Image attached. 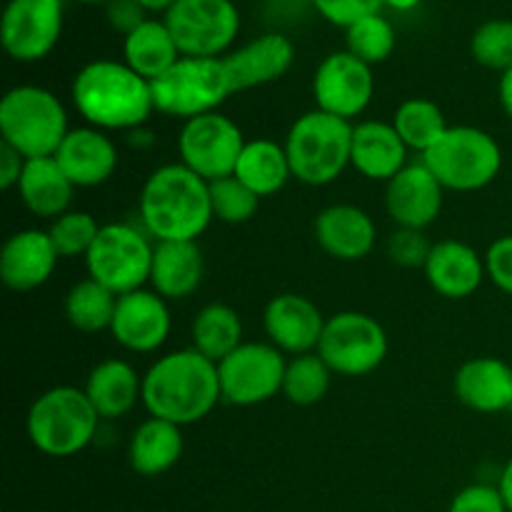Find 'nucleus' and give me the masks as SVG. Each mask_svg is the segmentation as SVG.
I'll list each match as a JSON object with an SVG mask.
<instances>
[{
    "mask_svg": "<svg viewBox=\"0 0 512 512\" xmlns=\"http://www.w3.org/2000/svg\"><path fill=\"white\" fill-rule=\"evenodd\" d=\"M220 400L218 363L195 348L165 353L143 375V408L180 428L208 418Z\"/></svg>",
    "mask_w": 512,
    "mask_h": 512,
    "instance_id": "f257e3e1",
    "label": "nucleus"
},
{
    "mask_svg": "<svg viewBox=\"0 0 512 512\" xmlns=\"http://www.w3.org/2000/svg\"><path fill=\"white\" fill-rule=\"evenodd\" d=\"M70 98L85 125L105 130L145 128L155 113L153 85L123 60H90L75 73Z\"/></svg>",
    "mask_w": 512,
    "mask_h": 512,
    "instance_id": "f03ea898",
    "label": "nucleus"
},
{
    "mask_svg": "<svg viewBox=\"0 0 512 512\" xmlns=\"http://www.w3.org/2000/svg\"><path fill=\"white\" fill-rule=\"evenodd\" d=\"M138 215L143 230L155 243L198 240L215 220L210 183L183 163L160 165L140 188Z\"/></svg>",
    "mask_w": 512,
    "mask_h": 512,
    "instance_id": "7ed1b4c3",
    "label": "nucleus"
},
{
    "mask_svg": "<svg viewBox=\"0 0 512 512\" xmlns=\"http://www.w3.org/2000/svg\"><path fill=\"white\" fill-rule=\"evenodd\" d=\"M68 133L63 100L43 85H15L0 100V138L25 160L53 158Z\"/></svg>",
    "mask_w": 512,
    "mask_h": 512,
    "instance_id": "20e7f679",
    "label": "nucleus"
},
{
    "mask_svg": "<svg viewBox=\"0 0 512 512\" xmlns=\"http://www.w3.org/2000/svg\"><path fill=\"white\" fill-rule=\"evenodd\" d=\"M353 125L318 108L295 118L283 140L293 178L310 188L335 183L350 168Z\"/></svg>",
    "mask_w": 512,
    "mask_h": 512,
    "instance_id": "39448f33",
    "label": "nucleus"
},
{
    "mask_svg": "<svg viewBox=\"0 0 512 512\" xmlns=\"http://www.w3.org/2000/svg\"><path fill=\"white\" fill-rule=\"evenodd\" d=\"M100 418L83 388L58 385L33 400L25 418L28 440L48 458H73L98 435Z\"/></svg>",
    "mask_w": 512,
    "mask_h": 512,
    "instance_id": "423d86ee",
    "label": "nucleus"
},
{
    "mask_svg": "<svg viewBox=\"0 0 512 512\" xmlns=\"http://www.w3.org/2000/svg\"><path fill=\"white\" fill-rule=\"evenodd\" d=\"M420 160L445 190L475 193L495 183L500 175L503 148L488 130L475 125H450Z\"/></svg>",
    "mask_w": 512,
    "mask_h": 512,
    "instance_id": "0eeeda50",
    "label": "nucleus"
},
{
    "mask_svg": "<svg viewBox=\"0 0 512 512\" xmlns=\"http://www.w3.org/2000/svg\"><path fill=\"white\" fill-rule=\"evenodd\" d=\"M155 110L170 118H198L215 113L235 95L225 55L220 58H180L173 68L153 80Z\"/></svg>",
    "mask_w": 512,
    "mask_h": 512,
    "instance_id": "6e6552de",
    "label": "nucleus"
},
{
    "mask_svg": "<svg viewBox=\"0 0 512 512\" xmlns=\"http://www.w3.org/2000/svg\"><path fill=\"white\" fill-rule=\"evenodd\" d=\"M155 245L143 228L130 223H105L85 255L88 278L115 295L133 293L150 283Z\"/></svg>",
    "mask_w": 512,
    "mask_h": 512,
    "instance_id": "1a4fd4ad",
    "label": "nucleus"
},
{
    "mask_svg": "<svg viewBox=\"0 0 512 512\" xmlns=\"http://www.w3.org/2000/svg\"><path fill=\"white\" fill-rule=\"evenodd\" d=\"M388 348V333L380 320L360 310H343L325 320L323 338L315 353L333 373L363 378L385 363Z\"/></svg>",
    "mask_w": 512,
    "mask_h": 512,
    "instance_id": "9d476101",
    "label": "nucleus"
},
{
    "mask_svg": "<svg viewBox=\"0 0 512 512\" xmlns=\"http://www.w3.org/2000/svg\"><path fill=\"white\" fill-rule=\"evenodd\" d=\"M183 58H220L240 35V10L233 0H178L163 15Z\"/></svg>",
    "mask_w": 512,
    "mask_h": 512,
    "instance_id": "9b49d317",
    "label": "nucleus"
},
{
    "mask_svg": "<svg viewBox=\"0 0 512 512\" xmlns=\"http://www.w3.org/2000/svg\"><path fill=\"white\" fill-rule=\"evenodd\" d=\"M288 360L270 343H243L218 363L220 395L235 408H255L283 393Z\"/></svg>",
    "mask_w": 512,
    "mask_h": 512,
    "instance_id": "f8f14e48",
    "label": "nucleus"
},
{
    "mask_svg": "<svg viewBox=\"0 0 512 512\" xmlns=\"http://www.w3.org/2000/svg\"><path fill=\"white\" fill-rule=\"evenodd\" d=\"M245 143L248 140L240 125L220 110L198 115V118L183 120V128L178 133V163L213 183V180L233 175Z\"/></svg>",
    "mask_w": 512,
    "mask_h": 512,
    "instance_id": "ddd939ff",
    "label": "nucleus"
},
{
    "mask_svg": "<svg viewBox=\"0 0 512 512\" xmlns=\"http://www.w3.org/2000/svg\"><path fill=\"white\" fill-rule=\"evenodd\" d=\"M63 0H8L0 20V40L15 63L48 58L63 35Z\"/></svg>",
    "mask_w": 512,
    "mask_h": 512,
    "instance_id": "4468645a",
    "label": "nucleus"
},
{
    "mask_svg": "<svg viewBox=\"0 0 512 512\" xmlns=\"http://www.w3.org/2000/svg\"><path fill=\"white\" fill-rule=\"evenodd\" d=\"M373 68L348 50H335L320 60L313 75L315 108L353 123L373 103Z\"/></svg>",
    "mask_w": 512,
    "mask_h": 512,
    "instance_id": "2eb2a0df",
    "label": "nucleus"
},
{
    "mask_svg": "<svg viewBox=\"0 0 512 512\" xmlns=\"http://www.w3.org/2000/svg\"><path fill=\"white\" fill-rule=\"evenodd\" d=\"M170 328L173 318H170L168 300L160 298L155 290L140 288L118 295L110 335L120 348L130 353H155L165 345Z\"/></svg>",
    "mask_w": 512,
    "mask_h": 512,
    "instance_id": "dca6fc26",
    "label": "nucleus"
},
{
    "mask_svg": "<svg viewBox=\"0 0 512 512\" xmlns=\"http://www.w3.org/2000/svg\"><path fill=\"white\" fill-rule=\"evenodd\" d=\"M445 188L423 160L408 163L385 183V210L398 228L425 230L440 218Z\"/></svg>",
    "mask_w": 512,
    "mask_h": 512,
    "instance_id": "f3484780",
    "label": "nucleus"
},
{
    "mask_svg": "<svg viewBox=\"0 0 512 512\" xmlns=\"http://www.w3.org/2000/svg\"><path fill=\"white\" fill-rule=\"evenodd\" d=\"M325 320L328 318L320 313L318 305L300 293L275 295L263 310V328L268 343L290 358L318 350Z\"/></svg>",
    "mask_w": 512,
    "mask_h": 512,
    "instance_id": "a211bd4d",
    "label": "nucleus"
},
{
    "mask_svg": "<svg viewBox=\"0 0 512 512\" xmlns=\"http://www.w3.org/2000/svg\"><path fill=\"white\" fill-rule=\"evenodd\" d=\"M75 188H98L118 170V145L105 130L83 125L70 128L58 153L53 155Z\"/></svg>",
    "mask_w": 512,
    "mask_h": 512,
    "instance_id": "6ab92c4d",
    "label": "nucleus"
},
{
    "mask_svg": "<svg viewBox=\"0 0 512 512\" xmlns=\"http://www.w3.org/2000/svg\"><path fill=\"white\" fill-rule=\"evenodd\" d=\"M60 255L48 230L25 228L10 235L0 250V278L15 293H30L48 283Z\"/></svg>",
    "mask_w": 512,
    "mask_h": 512,
    "instance_id": "aec40b11",
    "label": "nucleus"
},
{
    "mask_svg": "<svg viewBox=\"0 0 512 512\" xmlns=\"http://www.w3.org/2000/svg\"><path fill=\"white\" fill-rule=\"evenodd\" d=\"M225 63L233 75L235 93H245L283 78L295 63V45L283 30H268L225 53Z\"/></svg>",
    "mask_w": 512,
    "mask_h": 512,
    "instance_id": "412c9836",
    "label": "nucleus"
},
{
    "mask_svg": "<svg viewBox=\"0 0 512 512\" xmlns=\"http://www.w3.org/2000/svg\"><path fill=\"white\" fill-rule=\"evenodd\" d=\"M315 240L330 258L355 263L373 253L378 228L363 208L350 203L328 205L315 215Z\"/></svg>",
    "mask_w": 512,
    "mask_h": 512,
    "instance_id": "4be33fe9",
    "label": "nucleus"
},
{
    "mask_svg": "<svg viewBox=\"0 0 512 512\" xmlns=\"http://www.w3.org/2000/svg\"><path fill=\"white\" fill-rule=\"evenodd\" d=\"M430 288L448 300L470 298L480 290L485 275V258L463 240H440L430 248L423 268Z\"/></svg>",
    "mask_w": 512,
    "mask_h": 512,
    "instance_id": "5701e85b",
    "label": "nucleus"
},
{
    "mask_svg": "<svg viewBox=\"0 0 512 512\" xmlns=\"http://www.w3.org/2000/svg\"><path fill=\"white\" fill-rule=\"evenodd\" d=\"M410 148L403 143L393 123L383 120H360L353 125V148L350 168L363 178L388 183L408 165Z\"/></svg>",
    "mask_w": 512,
    "mask_h": 512,
    "instance_id": "b1692460",
    "label": "nucleus"
},
{
    "mask_svg": "<svg viewBox=\"0 0 512 512\" xmlns=\"http://www.w3.org/2000/svg\"><path fill=\"white\" fill-rule=\"evenodd\" d=\"M455 398L468 410L483 415L512 408V368L493 355L465 360L453 378Z\"/></svg>",
    "mask_w": 512,
    "mask_h": 512,
    "instance_id": "393cba45",
    "label": "nucleus"
},
{
    "mask_svg": "<svg viewBox=\"0 0 512 512\" xmlns=\"http://www.w3.org/2000/svg\"><path fill=\"white\" fill-rule=\"evenodd\" d=\"M205 275L203 250L198 240H165L155 243L150 290L170 300H185L200 288Z\"/></svg>",
    "mask_w": 512,
    "mask_h": 512,
    "instance_id": "a878e982",
    "label": "nucleus"
},
{
    "mask_svg": "<svg viewBox=\"0 0 512 512\" xmlns=\"http://www.w3.org/2000/svg\"><path fill=\"white\" fill-rule=\"evenodd\" d=\"M85 395L100 420H118L143 403V378L120 358L100 360L85 380Z\"/></svg>",
    "mask_w": 512,
    "mask_h": 512,
    "instance_id": "bb28decb",
    "label": "nucleus"
},
{
    "mask_svg": "<svg viewBox=\"0 0 512 512\" xmlns=\"http://www.w3.org/2000/svg\"><path fill=\"white\" fill-rule=\"evenodd\" d=\"M183 428L160 418H148L133 430L128 443V463L143 478H158L183 458Z\"/></svg>",
    "mask_w": 512,
    "mask_h": 512,
    "instance_id": "cd10ccee",
    "label": "nucleus"
},
{
    "mask_svg": "<svg viewBox=\"0 0 512 512\" xmlns=\"http://www.w3.org/2000/svg\"><path fill=\"white\" fill-rule=\"evenodd\" d=\"M15 190H18L28 213L53 223L55 218L70 210L75 185L70 183L68 175L63 173L55 158H33L25 163V170Z\"/></svg>",
    "mask_w": 512,
    "mask_h": 512,
    "instance_id": "c85d7f7f",
    "label": "nucleus"
},
{
    "mask_svg": "<svg viewBox=\"0 0 512 512\" xmlns=\"http://www.w3.org/2000/svg\"><path fill=\"white\" fill-rule=\"evenodd\" d=\"M183 58L163 18H148L123 38V63L140 78L158 80Z\"/></svg>",
    "mask_w": 512,
    "mask_h": 512,
    "instance_id": "c756f323",
    "label": "nucleus"
},
{
    "mask_svg": "<svg viewBox=\"0 0 512 512\" xmlns=\"http://www.w3.org/2000/svg\"><path fill=\"white\" fill-rule=\"evenodd\" d=\"M233 175L258 198H270L288 185L293 170L283 143L273 138H255L245 143Z\"/></svg>",
    "mask_w": 512,
    "mask_h": 512,
    "instance_id": "7c9ffc66",
    "label": "nucleus"
},
{
    "mask_svg": "<svg viewBox=\"0 0 512 512\" xmlns=\"http://www.w3.org/2000/svg\"><path fill=\"white\" fill-rule=\"evenodd\" d=\"M190 338H193V348L198 353H203L213 363H220L245 343L243 320H240L238 310L230 305L208 303L195 313Z\"/></svg>",
    "mask_w": 512,
    "mask_h": 512,
    "instance_id": "2f4dec72",
    "label": "nucleus"
},
{
    "mask_svg": "<svg viewBox=\"0 0 512 512\" xmlns=\"http://www.w3.org/2000/svg\"><path fill=\"white\" fill-rule=\"evenodd\" d=\"M393 128L415 153L425 155L450 128L443 108L430 98H408L395 108Z\"/></svg>",
    "mask_w": 512,
    "mask_h": 512,
    "instance_id": "473e14b6",
    "label": "nucleus"
},
{
    "mask_svg": "<svg viewBox=\"0 0 512 512\" xmlns=\"http://www.w3.org/2000/svg\"><path fill=\"white\" fill-rule=\"evenodd\" d=\"M115 305H118V295L113 290L95 283L93 278H85L65 295V318L80 333H103V330H110Z\"/></svg>",
    "mask_w": 512,
    "mask_h": 512,
    "instance_id": "72a5a7b5",
    "label": "nucleus"
},
{
    "mask_svg": "<svg viewBox=\"0 0 512 512\" xmlns=\"http://www.w3.org/2000/svg\"><path fill=\"white\" fill-rule=\"evenodd\" d=\"M333 370L325 365L318 353L295 355L288 360L283 380V398L298 408H310L318 405L328 395Z\"/></svg>",
    "mask_w": 512,
    "mask_h": 512,
    "instance_id": "f704fd0d",
    "label": "nucleus"
},
{
    "mask_svg": "<svg viewBox=\"0 0 512 512\" xmlns=\"http://www.w3.org/2000/svg\"><path fill=\"white\" fill-rule=\"evenodd\" d=\"M398 45V33L383 13H373L345 28V50L368 63L370 68L393 55Z\"/></svg>",
    "mask_w": 512,
    "mask_h": 512,
    "instance_id": "c9c22d12",
    "label": "nucleus"
},
{
    "mask_svg": "<svg viewBox=\"0 0 512 512\" xmlns=\"http://www.w3.org/2000/svg\"><path fill=\"white\" fill-rule=\"evenodd\" d=\"M470 55L488 70L512 68V18H493L480 23L470 38Z\"/></svg>",
    "mask_w": 512,
    "mask_h": 512,
    "instance_id": "e433bc0d",
    "label": "nucleus"
},
{
    "mask_svg": "<svg viewBox=\"0 0 512 512\" xmlns=\"http://www.w3.org/2000/svg\"><path fill=\"white\" fill-rule=\"evenodd\" d=\"M100 233V223L85 210H68L50 223L48 235L63 258H85Z\"/></svg>",
    "mask_w": 512,
    "mask_h": 512,
    "instance_id": "4c0bfd02",
    "label": "nucleus"
},
{
    "mask_svg": "<svg viewBox=\"0 0 512 512\" xmlns=\"http://www.w3.org/2000/svg\"><path fill=\"white\" fill-rule=\"evenodd\" d=\"M260 200L248 185L240 183L235 175L220 178L210 183V205H213V218L228 225H243L255 218L260 208Z\"/></svg>",
    "mask_w": 512,
    "mask_h": 512,
    "instance_id": "58836bf2",
    "label": "nucleus"
},
{
    "mask_svg": "<svg viewBox=\"0 0 512 512\" xmlns=\"http://www.w3.org/2000/svg\"><path fill=\"white\" fill-rule=\"evenodd\" d=\"M313 10L335 28H350L373 13H383V0H310Z\"/></svg>",
    "mask_w": 512,
    "mask_h": 512,
    "instance_id": "ea45409f",
    "label": "nucleus"
},
{
    "mask_svg": "<svg viewBox=\"0 0 512 512\" xmlns=\"http://www.w3.org/2000/svg\"><path fill=\"white\" fill-rule=\"evenodd\" d=\"M430 248H433V245L425 240L423 230L398 228L388 240L390 260L403 265V268H425V260H428Z\"/></svg>",
    "mask_w": 512,
    "mask_h": 512,
    "instance_id": "a19ab883",
    "label": "nucleus"
},
{
    "mask_svg": "<svg viewBox=\"0 0 512 512\" xmlns=\"http://www.w3.org/2000/svg\"><path fill=\"white\" fill-rule=\"evenodd\" d=\"M448 512H508V505H505L498 485L473 483L455 493Z\"/></svg>",
    "mask_w": 512,
    "mask_h": 512,
    "instance_id": "79ce46f5",
    "label": "nucleus"
},
{
    "mask_svg": "<svg viewBox=\"0 0 512 512\" xmlns=\"http://www.w3.org/2000/svg\"><path fill=\"white\" fill-rule=\"evenodd\" d=\"M485 275L500 293L512 295V235L493 240L485 250Z\"/></svg>",
    "mask_w": 512,
    "mask_h": 512,
    "instance_id": "37998d69",
    "label": "nucleus"
},
{
    "mask_svg": "<svg viewBox=\"0 0 512 512\" xmlns=\"http://www.w3.org/2000/svg\"><path fill=\"white\" fill-rule=\"evenodd\" d=\"M150 15L145 13L143 5L138 0H110L105 5V20H108L110 28L115 33H120L125 38L128 33H133L143 20H148Z\"/></svg>",
    "mask_w": 512,
    "mask_h": 512,
    "instance_id": "c03bdc74",
    "label": "nucleus"
},
{
    "mask_svg": "<svg viewBox=\"0 0 512 512\" xmlns=\"http://www.w3.org/2000/svg\"><path fill=\"white\" fill-rule=\"evenodd\" d=\"M25 163H28V160H25L18 150L0 143V188L3 190L18 188L20 175H23L25 170Z\"/></svg>",
    "mask_w": 512,
    "mask_h": 512,
    "instance_id": "a18cd8bd",
    "label": "nucleus"
},
{
    "mask_svg": "<svg viewBox=\"0 0 512 512\" xmlns=\"http://www.w3.org/2000/svg\"><path fill=\"white\" fill-rule=\"evenodd\" d=\"M308 8H313L310 0H268V10L280 20L295 18V15L303 13V10Z\"/></svg>",
    "mask_w": 512,
    "mask_h": 512,
    "instance_id": "49530a36",
    "label": "nucleus"
},
{
    "mask_svg": "<svg viewBox=\"0 0 512 512\" xmlns=\"http://www.w3.org/2000/svg\"><path fill=\"white\" fill-rule=\"evenodd\" d=\"M498 98H500V105H503L505 115L512 120V68L505 70V73H500Z\"/></svg>",
    "mask_w": 512,
    "mask_h": 512,
    "instance_id": "de8ad7c7",
    "label": "nucleus"
},
{
    "mask_svg": "<svg viewBox=\"0 0 512 512\" xmlns=\"http://www.w3.org/2000/svg\"><path fill=\"white\" fill-rule=\"evenodd\" d=\"M498 490H500V495H503L505 505H508V512H512V458L505 463L503 473H500Z\"/></svg>",
    "mask_w": 512,
    "mask_h": 512,
    "instance_id": "09e8293b",
    "label": "nucleus"
},
{
    "mask_svg": "<svg viewBox=\"0 0 512 512\" xmlns=\"http://www.w3.org/2000/svg\"><path fill=\"white\" fill-rule=\"evenodd\" d=\"M138 3L143 5V10L150 15V18H158V15L163 18V15L168 13L178 0H138Z\"/></svg>",
    "mask_w": 512,
    "mask_h": 512,
    "instance_id": "8fccbe9b",
    "label": "nucleus"
},
{
    "mask_svg": "<svg viewBox=\"0 0 512 512\" xmlns=\"http://www.w3.org/2000/svg\"><path fill=\"white\" fill-rule=\"evenodd\" d=\"M423 0H383V8L395 10V13H410V10L420 8Z\"/></svg>",
    "mask_w": 512,
    "mask_h": 512,
    "instance_id": "3c124183",
    "label": "nucleus"
},
{
    "mask_svg": "<svg viewBox=\"0 0 512 512\" xmlns=\"http://www.w3.org/2000/svg\"><path fill=\"white\" fill-rule=\"evenodd\" d=\"M78 3H83V5H103V8H105V5H108L110 0H78Z\"/></svg>",
    "mask_w": 512,
    "mask_h": 512,
    "instance_id": "603ef678",
    "label": "nucleus"
}]
</instances>
